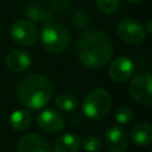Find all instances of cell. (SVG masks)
I'll return each instance as SVG.
<instances>
[{
  "instance_id": "cell-15",
  "label": "cell",
  "mask_w": 152,
  "mask_h": 152,
  "mask_svg": "<svg viewBox=\"0 0 152 152\" xmlns=\"http://www.w3.org/2000/svg\"><path fill=\"white\" fill-rule=\"evenodd\" d=\"M25 15L27 19H30L32 21H39V23H44V24L52 21V14L48 10H45L39 4H36V2H32L26 7Z\"/></svg>"
},
{
  "instance_id": "cell-16",
  "label": "cell",
  "mask_w": 152,
  "mask_h": 152,
  "mask_svg": "<svg viewBox=\"0 0 152 152\" xmlns=\"http://www.w3.org/2000/svg\"><path fill=\"white\" fill-rule=\"evenodd\" d=\"M32 121V116L28 110L20 108L12 112L10 116V125L15 131H25L30 127Z\"/></svg>"
},
{
  "instance_id": "cell-19",
  "label": "cell",
  "mask_w": 152,
  "mask_h": 152,
  "mask_svg": "<svg viewBox=\"0 0 152 152\" xmlns=\"http://www.w3.org/2000/svg\"><path fill=\"white\" fill-rule=\"evenodd\" d=\"M82 147L87 152H97L102 148V140L96 135H89L83 139Z\"/></svg>"
},
{
  "instance_id": "cell-4",
  "label": "cell",
  "mask_w": 152,
  "mask_h": 152,
  "mask_svg": "<svg viewBox=\"0 0 152 152\" xmlns=\"http://www.w3.org/2000/svg\"><path fill=\"white\" fill-rule=\"evenodd\" d=\"M70 42L68 30L57 23H48L44 25L40 33V43L45 50L52 53L63 52Z\"/></svg>"
},
{
  "instance_id": "cell-23",
  "label": "cell",
  "mask_w": 152,
  "mask_h": 152,
  "mask_svg": "<svg viewBox=\"0 0 152 152\" xmlns=\"http://www.w3.org/2000/svg\"><path fill=\"white\" fill-rule=\"evenodd\" d=\"M70 121H71V124L72 125H77V124H80L81 122V115L80 114H74L72 116H71V119H70Z\"/></svg>"
},
{
  "instance_id": "cell-21",
  "label": "cell",
  "mask_w": 152,
  "mask_h": 152,
  "mask_svg": "<svg viewBox=\"0 0 152 152\" xmlns=\"http://www.w3.org/2000/svg\"><path fill=\"white\" fill-rule=\"evenodd\" d=\"M72 21L76 26L78 27H84L89 24V17L88 14H86L84 12L82 11H77L74 13V17H72Z\"/></svg>"
},
{
  "instance_id": "cell-8",
  "label": "cell",
  "mask_w": 152,
  "mask_h": 152,
  "mask_svg": "<svg viewBox=\"0 0 152 152\" xmlns=\"http://www.w3.org/2000/svg\"><path fill=\"white\" fill-rule=\"evenodd\" d=\"M134 72V63L127 56L116 57L108 68V74L112 81L116 83H122L132 78Z\"/></svg>"
},
{
  "instance_id": "cell-6",
  "label": "cell",
  "mask_w": 152,
  "mask_h": 152,
  "mask_svg": "<svg viewBox=\"0 0 152 152\" xmlns=\"http://www.w3.org/2000/svg\"><path fill=\"white\" fill-rule=\"evenodd\" d=\"M11 38L19 45L30 46L38 38V30L31 20L19 19L14 21L10 30Z\"/></svg>"
},
{
  "instance_id": "cell-20",
  "label": "cell",
  "mask_w": 152,
  "mask_h": 152,
  "mask_svg": "<svg viewBox=\"0 0 152 152\" xmlns=\"http://www.w3.org/2000/svg\"><path fill=\"white\" fill-rule=\"evenodd\" d=\"M132 118H133V113L126 106L120 107L116 110V113H115V120L120 125H127V124H129L131 120H132Z\"/></svg>"
},
{
  "instance_id": "cell-10",
  "label": "cell",
  "mask_w": 152,
  "mask_h": 152,
  "mask_svg": "<svg viewBox=\"0 0 152 152\" xmlns=\"http://www.w3.org/2000/svg\"><path fill=\"white\" fill-rule=\"evenodd\" d=\"M15 152H51V147L43 135L28 133L19 139Z\"/></svg>"
},
{
  "instance_id": "cell-14",
  "label": "cell",
  "mask_w": 152,
  "mask_h": 152,
  "mask_svg": "<svg viewBox=\"0 0 152 152\" xmlns=\"http://www.w3.org/2000/svg\"><path fill=\"white\" fill-rule=\"evenodd\" d=\"M81 140L74 133H65L58 137L53 144V152H78Z\"/></svg>"
},
{
  "instance_id": "cell-5",
  "label": "cell",
  "mask_w": 152,
  "mask_h": 152,
  "mask_svg": "<svg viewBox=\"0 0 152 152\" xmlns=\"http://www.w3.org/2000/svg\"><path fill=\"white\" fill-rule=\"evenodd\" d=\"M128 90L137 103L141 106L152 104V74L140 72L135 75L129 83Z\"/></svg>"
},
{
  "instance_id": "cell-26",
  "label": "cell",
  "mask_w": 152,
  "mask_h": 152,
  "mask_svg": "<svg viewBox=\"0 0 152 152\" xmlns=\"http://www.w3.org/2000/svg\"><path fill=\"white\" fill-rule=\"evenodd\" d=\"M151 1H152V0H151Z\"/></svg>"
},
{
  "instance_id": "cell-1",
  "label": "cell",
  "mask_w": 152,
  "mask_h": 152,
  "mask_svg": "<svg viewBox=\"0 0 152 152\" xmlns=\"http://www.w3.org/2000/svg\"><path fill=\"white\" fill-rule=\"evenodd\" d=\"M76 55L84 66L89 69H101L113 56V44L103 32L88 30L78 38Z\"/></svg>"
},
{
  "instance_id": "cell-3",
  "label": "cell",
  "mask_w": 152,
  "mask_h": 152,
  "mask_svg": "<svg viewBox=\"0 0 152 152\" xmlns=\"http://www.w3.org/2000/svg\"><path fill=\"white\" fill-rule=\"evenodd\" d=\"M112 99L107 90L102 88L89 91L82 103L83 114L93 121H99L106 118L110 110Z\"/></svg>"
},
{
  "instance_id": "cell-9",
  "label": "cell",
  "mask_w": 152,
  "mask_h": 152,
  "mask_svg": "<svg viewBox=\"0 0 152 152\" xmlns=\"http://www.w3.org/2000/svg\"><path fill=\"white\" fill-rule=\"evenodd\" d=\"M104 145L109 152H125L128 147V134L120 126H110L104 133Z\"/></svg>"
},
{
  "instance_id": "cell-22",
  "label": "cell",
  "mask_w": 152,
  "mask_h": 152,
  "mask_svg": "<svg viewBox=\"0 0 152 152\" xmlns=\"http://www.w3.org/2000/svg\"><path fill=\"white\" fill-rule=\"evenodd\" d=\"M51 6L56 10V11H64L69 7L71 0H51Z\"/></svg>"
},
{
  "instance_id": "cell-13",
  "label": "cell",
  "mask_w": 152,
  "mask_h": 152,
  "mask_svg": "<svg viewBox=\"0 0 152 152\" xmlns=\"http://www.w3.org/2000/svg\"><path fill=\"white\" fill-rule=\"evenodd\" d=\"M129 139L139 147L150 145L152 142V125L148 122L137 124L129 133Z\"/></svg>"
},
{
  "instance_id": "cell-7",
  "label": "cell",
  "mask_w": 152,
  "mask_h": 152,
  "mask_svg": "<svg viewBox=\"0 0 152 152\" xmlns=\"http://www.w3.org/2000/svg\"><path fill=\"white\" fill-rule=\"evenodd\" d=\"M116 32L119 38L131 45H138L145 39V27L134 19H124L118 24Z\"/></svg>"
},
{
  "instance_id": "cell-2",
  "label": "cell",
  "mask_w": 152,
  "mask_h": 152,
  "mask_svg": "<svg viewBox=\"0 0 152 152\" xmlns=\"http://www.w3.org/2000/svg\"><path fill=\"white\" fill-rule=\"evenodd\" d=\"M53 93L52 83L45 76L33 72L21 78L18 86L20 102L30 109H40L50 101Z\"/></svg>"
},
{
  "instance_id": "cell-25",
  "label": "cell",
  "mask_w": 152,
  "mask_h": 152,
  "mask_svg": "<svg viewBox=\"0 0 152 152\" xmlns=\"http://www.w3.org/2000/svg\"><path fill=\"white\" fill-rule=\"evenodd\" d=\"M127 2H139L140 0H126Z\"/></svg>"
},
{
  "instance_id": "cell-18",
  "label": "cell",
  "mask_w": 152,
  "mask_h": 152,
  "mask_svg": "<svg viewBox=\"0 0 152 152\" xmlns=\"http://www.w3.org/2000/svg\"><path fill=\"white\" fill-rule=\"evenodd\" d=\"M97 8L104 14H113L120 7V0H95Z\"/></svg>"
},
{
  "instance_id": "cell-11",
  "label": "cell",
  "mask_w": 152,
  "mask_h": 152,
  "mask_svg": "<svg viewBox=\"0 0 152 152\" xmlns=\"http://www.w3.org/2000/svg\"><path fill=\"white\" fill-rule=\"evenodd\" d=\"M37 125L46 133H56L64 127V116L56 109H45L37 116Z\"/></svg>"
},
{
  "instance_id": "cell-12",
  "label": "cell",
  "mask_w": 152,
  "mask_h": 152,
  "mask_svg": "<svg viewBox=\"0 0 152 152\" xmlns=\"http://www.w3.org/2000/svg\"><path fill=\"white\" fill-rule=\"evenodd\" d=\"M5 63L10 70L14 72H23L31 66L32 59L28 52L21 49H14L7 53Z\"/></svg>"
},
{
  "instance_id": "cell-17",
  "label": "cell",
  "mask_w": 152,
  "mask_h": 152,
  "mask_svg": "<svg viewBox=\"0 0 152 152\" xmlns=\"http://www.w3.org/2000/svg\"><path fill=\"white\" fill-rule=\"evenodd\" d=\"M56 106L58 109L63 112H72L78 106V100L74 94L70 93H61L56 97Z\"/></svg>"
},
{
  "instance_id": "cell-24",
  "label": "cell",
  "mask_w": 152,
  "mask_h": 152,
  "mask_svg": "<svg viewBox=\"0 0 152 152\" xmlns=\"http://www.w3.org/2000/svg\"><path fill=\"white\" fill-rule=\"evenodd\" d=\"M145 31H147L148 33H151L152 34V21H150L148 24H147V27H146V30Z\"/></svg>"
}]
</instances>
